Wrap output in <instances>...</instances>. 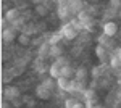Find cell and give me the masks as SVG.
Segmentation results:
<instances>
[{
    "instance_id": "5b68a950",
    "label": "cell",
    "mask_w": 121,
    "mask_h": 108,
    "mask_svg": "<svg viewBox=\"0 0 121 108\" xmlns=\"http://www.w3.org/2000/svg\"><path fill=\"white\" fill-rule=\"evenodd\" d=\"M3 95H5V99L13 100V99H16V97H19V95H21V92H19L18 87H13V86H10V87H7V89L3 90Z\"/></svg>"
},
{
    "instance_id": "d6986e66",
    "label": "cell",
    "mask_w": 121,
    "mask_h": 108,
    "mask_svg": "<svg viewBox=\"0 0 121 108\" xmlns=\"http://www.w3.org/2000/svg\"><path fill=\"white\" fill-rule=\"evenodd\" d=\"M23 102H24L28 107H31V108L36 105V100L32 99V97H29V95H24V97H23Z\"/></svg>"
},
{
    "instance_id": "277c9868",
    "label": "cell",
    "mask_w": 121,
    "mask_h": 108,
    "mask_svg": "<svg viewBox=\"0 0 121 108\" xmlns=\"http://www.w3.org/2000/svg\"><path fill=\"white\" fill-rule=\"evenodd\" d=\"M103 32L108 34L110 37H113L116 32H118V24H116L115 21H108V23H105V24H103Z\"/></svg>"
},
{
    "instance_id": "ffe728a7",
    "label": "cell",
    "mask_w": 121,
    "mask_h": 108,
    "mask_svg": "<svg viewBox=\"0 0 121 108\" xmlns=\"http://www.w3.org/2000/svg\"><path fill=\"white\" fill-rule=\"evenodd\" d=\"M108 42H110V36L103 32L102 36L99 37V44H102V45H107V44H108Z\"/></svg>"
},
{
    "instance_id": "7a4b0ae2",
    "label": "cell",
    "mask_w": 121,
    "mask_h": 108,
    "mask_svg": "<svg viewBox=\"0 0 121 108\" xmlns=\"http://www.w3.org/2000/svg\"><path fill=\"white\" fill-rule=\"evenodd\" d=\"M2 37L5 42H13L15 39H18V34H16V27H8V29H3L2 32Z\"/></svg>"
},
{
    "instance_id": "484cf974",
    "label": "cell",
    "mask_w": 121,
    "mask_h": 108,
    "mask_svg": "<svg viewBox=\"0 0 121 108\" xmlns=\"http://www.w3.org/2000/svg\"><path fill=\"white\" fill-rule=\"evenodd\" d=\"M31 2H32V3H36V5H40V3H42V0H31Z\"/></svg>"
},
{
    "instance_id": "7402d4cb",
    "label": "cell",
    "mask_w": 121,
    "mask_h": 108,
    "mask_svg": "<svg viewBox=\"0 0 121 108\" xmlns=\"http://www.w3.org/2000/svg\"><path fill=\"white\" fill-rule=\"evenodd\" d=\"M13 23H15V26H13V27H16V29H23V26H24V21H23V19H21V18L15 19Z\"/></svg>"
},
{
    "instance_id": "52a82bcc",
    "label": "cell",
    "mask_w": 121,
    "mask_h": 108,
    "mask_svg": "<svg viewBox=\"0 0 121 108\" xmlns=\"http://www.w3.org/2000/svg\"><path fill=\"white\" fill-rule=\"evenodd\" d=\"M61 76H65L68 79H71V78H74L76 76V69L73 66H69V65H65V66H61Z\"/></svg>"
},
{
    "instance_id": "9a60e30c",
    "label": "cell",
    "mask_w": 121,
    "mask_h": 108,
    "mask_svg": "<svg viewBox=\"0 0 121 108\" xmlns=\"http://www.w3.org/2000/svg\"><path fill=\"white\" fill-rule=\"evenodd\" d=\"M36 13H37L39 16H45L47 13H48V8H47L45 5H36Z\"/></svg>"
},
{
    "instance_id": "4fadbf2b",
    "label": "cell",
    "mask_w": 121,
    "mask_h": 108,
    "mask_svg": "<svg viewBox=\"0 0 121 108\" xmlns=\"http://www.w3.org/2000/svg\"><path fill=\"white\" fill-rule=\"evenodd\" d=\"M44 86H45V87H48L50 90L55 89V87H58V86H56V79H55V78H52V76H50L48 79H45V81H44Z\"/></svg>"
},
{
    "instance_id": "4316f807",
    "label": "cell",
    "mask_w": 121,
    "mask_h": 108,
    "mask_svg": "<svg viewBox=\"0 0 121 108\" xmlns=\"http://www.w3.org/2000/svg\"><path fill=\"white\" fill-rule=\"evenodd\" d=\"M112 3H115V5H120V0H110Z\"/></svg>"
},
{
    "instance_id": "603a6c76",
    "label": "cell",
    "mask_w": 121,
    "mask_h": 108,
    "mask_svg": "<svg viewBox=\"0 0 121 108\" xmlns=\"http://www.w3.org/2000/svg\"><path fill=\"white\" fill-rule=\"evenodd\" d=\"M110 63H112V66H115V68H118V66H120V63H121V58H118V56H113Z\"/></svg>"
},
{
    "instance_id": "e0dca14e",
    "label": "cell",
    "mask_w": 121,
    "mask_h": 108,
    "mask_svg": "<svg viewBox=\"0 0 121 108\" xmlns=\"http://www.w3.org/2000/svg\"><path fill=\"white\" fill-rule=\"evenodd\" d=\"M68 15H69V11H68V7H60V8H58V18L65 19Z\"/></svg>"
},
{
    "instance_id": "6da1fadb",
    "label": "cell",
    "mask_w": 121,
    "mask_h": 108,
    "mask_svg": "<svg viewBox=\"0 0 121 108\" xmlns=\"http://www.w3.org/2000/svg\"><path fill=\"white\" fill-rule=\"evenodd\" d=\"M61 34H63V37H66V39H74L76 36H78V29H76L71 23L69 24H65V26L61 27Z\"/></svg>"
},
{
    "instance_id": "5bb4252c",
    "label": "cell",
    "mask_w": 121,
    "mask_h": 108,
    "mask_svg": "<svg viewBox=\"0 0 121 108\" xmlns=\"http://www.w3.org/2000/svg\"><path fill=\"white\" fill-rule=\"evenodd\" d=\"M16 40H18L21 45H28V44H31V37H29L28 34H23V32H21V34L18 36V39H16Z\"/></svg>"
},
{
    "instance_id": "ba28073f",
    "label": "cell",
    "mask_w": 121,
    "mask_h": 108,
    "mask_svg": "<svg viewBox=\"0 0 121 108\" xmlns=\"http://www.w3.org/2000/svg\"><path fill=\"white\" fill-rule=\"evenodd\" d=\"M48 74H50V76H52V78H60V76H61V65L60 63H53L52 65V66H50V69H48Z\"/></svg>"
},
{
    "instance_id": "9c48e42d",
    "label": "cell",
    "mask_w": 121,
    "mask_h": 108,
    "mask_svg": "<svg viewBox=\"0 0 121 108\" xmlns=\"http://www.w3.org/2000/svg\"><path fill=\"white\" fill-rule=\"evenodd\" d=\"M86 78H87V69H86L84 66L78 68V69H76V76H74V79H76V81H84Z\"/></svg>"
},
{
    "instance_id": "8992f818",
    "label": "cell",
    "mask_w": 121,
    "mask_h": 108,
    "mask_svg": "<svg viewBox=\"0 0 121 108\" xmlns=\"http://www.w3.org/2000/svg\"><path fill=\"white\" fill-rule=\"evenodd\" d=\"M19 18V10L18 8H10L7 10V13H5V19L7 21H10V23H13L15 19Z\"/></svg>"
},
{
    "instance_id": "30bf717a",
    "label": "cell",
    "mask_w": 121,
    "mask_h": 108,
    "mask_svg": "<svg viewBox=\"0 0 121 108\" xmlns=\"http://www.w3.org/2000/svg\"><path fill=\"white\" fill-rule=\"evenodd\" d=\"M65 107H68V108H81V107H86V105L79 103V102H78V100H74V99H68L65 102Z\"/></svg>"
},
{
    "instance_id": "cb8c5ba5",
    "label": "cell",
    "mask_w": 121,
    "mask_h": 108,
    "mask_svg": "<svg viewBox=\"0 0 121 108\" xmlns=\"http://www.w3.org/2000/svg\"><path fill=\"white\" fill-rule=\"evenodd\" d=\"M11 102H13V105H15V107H21V105L24 103V102H21V100H19V97H16V99H13Z\"/></svg>"
},
{
    "instance_id": "2e32d148",
    "label": "cell",
    "mask_w": 121,
    "mask_h": 108,
    "mask_svg": "<svg viewBox=\"0 0 121 108\" xmlns=\"http://www.w3.org/2000/svg\"><path fill=\"white\" fill-rule=\"evenodd\" d=\"M95 55L99 56V58H105V45L99 44L95 47Z\"/></svg>"
},
{
    "instance_id": "f1b7e54d",
    "label": "cell",
    "mask_w": 121,
    "mask_h": 108,
    "mask_svg": "<svg viewBox=\"0 0 121 108\" xmlns=\"http://www.w3.org/2000/svg\"><path fill=\"white\" fill-rule=\"evenodd\" d=\"M120 99H121V92H120Z\"/></svg>"
},
{
    "instance_id": "d4e9b609",
    "label": "cell",
    "mask_w": 121,
    "mask_h": 108,
    "mask_svg": "<svg viewBox=\"0 0 121 108\" xmlns=\"http://www.w3.org/2000/svg\"><path fill=\"white\" fill-rule=\"evenodd\" d=\"M92 76L94 78H99V68H94L92 69Z\"/></svg>"
},
{
    "instance_id": "83f0119b",
    "label": "cell",
    "mask_w": 121,
    "mask_h": 108,
    "mask_svg": "<svg viewBox=\"0 0 121 108\" xmlns=\"http://www.w3.org/2000/svg\"><path fill=\"white\" fill-rule=\"evenodd\" d=\"M120 50H121V48H120ZM120 58H121V52H120Z\"/></svg>"
},
{
    "instance_id": "7c38bea8",
    "label": "cell",
    "mask_w": 121,
    "mask_h": 108,
    "mask_svg": "<svg viewBox=\"0 0 121 108\" xmlns=\"http://www.w3.org/2000/svg\"><path fill=\"white\" fill-rule=\"evenodd\" d=\"M61 37H63V34H61V32H56V34H53V36L48 39V45H56L60 40H61Z\"/></svg>"
},
{
    "instance_id": "8fae6325",
    "label": "cell",
    "mask_w": 121,
    "mask_h": 108,
    "mask_svg": "<svg viewBox=\"0 0 121 108\" xmlns=\"http://www.w3.org/2000/svg\"><path fill=\"white\" fill-rule=\"evenodd\" d=\"M48 53L52 55V56H56V58H58V56H61L63 50L58 47V44H56V45H50V52H48Z\"/></svg>"
},
{
    "instance_id": "44dd1931",
    "label": "cell",
    "mask_w": 121,
    "mask_h": 108,
    "mask_svg": "<svg viewBox=\"0 0 121 108\" xmlns=\"http://www.w3.org/2000/svg\"><path fill=\"white\" fill-rule=\"evenodd\" d=\"M84 105L91 108V107H99L100 103H97V99H91V100H86V103H84Z\"/></svg>"
},
{
    "instance_id": "3957f363",
    "label": "cell",
    "mask_w": 121,
    "mask_h": 108,
    "mask_svg": "<svg viewBox=\"0 0 121 108\" xmlns=\"http://www.w3.org/2000/svg\"><path fill=\"white\" fill-rule=\"evenodd\" d=\"M36 95H37L39 99H42V100H48L52 94H50V89H48V87H45L44 84H40V86L36 87Z\"/></svg>"
},
{
    "instance_id": "ac0fdd59",
    "label": "cell",
    "mask_w": 121,
    "mask_h": 108,
    "mask_svg": "<svg viewBox=\"0 0 121 108\" xmlns=\"http://www.w3.org/2000/svg\"><path fill=\"white\" fill-rule=\"evenodd\" d=\"M84 97H86V100L97 99V94H95V90H94V89H87L86 92H84Z\"/></svg>"
}]
</instances>
